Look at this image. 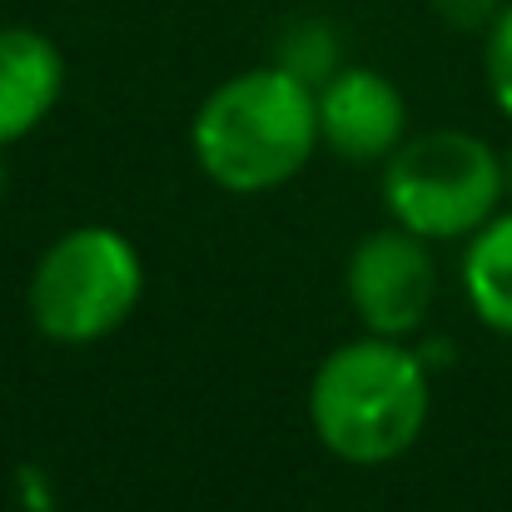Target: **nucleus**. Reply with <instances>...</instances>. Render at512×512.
Segmentation results:
<instances>
[{
    "label": "nucleus",
    "instance_id": "1",
    "mask_svg": "<svg viewBox=\"0 0 512 512\" xmlns=\"http://www.w3.org/2000/svg\"><path fill=\"white\" fill-rule=\"evenodd\" d=\"M319 150V100L284 65L219 85L194 115V160L229 194H269Z\"/></svg>",
    "mask_w": 512,
    "mask_h": 512
},
{
    "label": "nucleus",
    "instance_id": "2",
    "mask_svg": "<svg viewBox=\"0 0 512 512\" xmlns=\"http://www.w3.org/2000/svg\"><path fill=\"white\" fill-rule=\"evenodd\" d=\"M309 423L343 463L378 468L403 458L428 423L423 358L378 334L334 348L314 373Z\"/></svg>",
    "mask_w": 512,
    "mask_h": 512
},
{
    "label": "nucleus",
    "instance_id": "3",
    "mask_svg": "<svg viewBox=\"0 0 512 512\" xmlns=\"http://www.w3.org/2000/svg\"><path fill=\"white\" fill-rule=\"evenodd\" d=\"M503 194V160L468 130H428L383 160V204L418 239L478 234Z\"/></svg>",
    "mask_w": 512,
    "mask_h": 512
},
{
    "label": "nucleus",
    "instance_id": "4",
    "mask_svg": "<svg viewBox=\"0 0 512 512\" xmlns=\"http://www.w3.org/2000/svg\"><path fill=\"white\" fill-rule=\"evenodd\" d=\"M145 289L140 254L125 234L85 224L60 234L30 274V319L55 343H95L115 334Z\"/></svg>",
    "mask_w": 512,
    "mask_h": 512
},
{
    "label": "nucleus",
    "instance_id": "5",
    "mask_svg": "<svg viewBox=\"0 0 512 512\" xmlns=\"http://www.w3.org/2000/svg\"><path fill=\"white\" fill-rule=\"evenodd\" d=\"M348 304L363 319L368 334L378 339H403L413 334L438 294V269L433 254L413 229H378L348 254Z\"/></svg>",
    "mask_w": 512,
    "mask_h": 512
},
{
    "label": "nucleus",
    "instance_id": "6",
    "mask_svg": "<svg viewBox=\"0 0 512 512\" xmlns=\"http://www.w3.org/2000/svg\"><path fill=\"white\" fill-rule=\"evenodd\" d=\"M314 100H319V140L343 160L368 165V160H388L403 145L408 110L388 75L363 65L334 70Z\"/></svg>",
    "mask_w": 512,
    "mask_h": 512
},
{
    "label": "nucleus",
    "instance_id": "7",
    "mask_svg": "<svg viewBox=\"0 0 512 512\" xmlns=\"http://www.w3.org/2000/svg\"><path fill=\"white\" fill-rule=\"evenodd\" d=\"M65 90V60L55 40L30 25H0V150L30 135Z\"/></svg>",
    "mask_w": 512,
    "mask_h": 512
},
{
    "label": "nucleus",
    "instance_id": "8",
    "mask_svg": "<svg viewBox=\"0 0 512 512\" xmlns=\"http://www.w3.org/2000/svg\"><path fill=\"white\" fill-rule=\"evenodd\" d=\"M463 289L488 329L512 334V214H493L473 234L463 259Z\"/></svg>",
    "mask_w": 512,
    "mask_h": 512
},
{
    "label": "nucleus",
    "instance_id": "9",
    "mask_svg": "<svg viewBox=\"0 0 512 512\" xmlns=\"http://www.w3.org/2000/svg\"><path fill=\"white\" fill-rule=\"evenodd\" d=\"M279 65H284L294 80H304L309 90L324 85V80L339 70V40H334V30L319 25V20L289 30V35H284V55H279Z\"/></svg>",
    "mask_w": 512,
    "mask_h": 512
},
{
    "label": "nucleus",
    "instance_id": "10",
    "mask_svg": "<svg viewBox=\"0 0 512 512\" xmlns=\"http://www.w3.org/2000/svg\"><path fill=\"white\" fill-rule=\"evenodd\" d=\"M488 90L512 120V5H503V15L488 25Z\"/></svg>",
    "mask_w": 512,
    "mask_h": 512
},
{
    "label": "nucleus",
    "instance_id": "11",
    "mask_svg": "<svg viewBox=\"0 0 512 512\" xmlns=\"http://www.w3.org/2000/svg\"><path fill=\"white\" fill-rule=\"evenodd\" d=\"M428 5L453 30H488L503 15V0H428Z\"/></svg>",
    "mask_w": 512,
    "mask_h": 512
},
{
    "label": "nucleus",
    "instance_id": "12",
    "mask_svg": "<svg viewBox=\"0 0 512 512\" xmlns=\"http://www.w3.org/2000/svg\"><path fill=\"white\" fill-rule=\"evenodd\" d=\"M503 184H508V194H512V150H508V160H503Z\"/></svg>",
    "mask_w": 512,
    "mask_h": 512
},
{
    "label": "nucleus",
    "instance_id": "13",
    "mask_svg": "<svg viewBox=\"0 0 512 512\" xmlns=\"http://www.w3.org/2000/svg\"><path fill=\"white\" fill-rule=\"evenodd\" d=\"M0 184H5V170H0Z\"/></svg>",
    "mask_w": 512,
    "mask_h": 512
}]
</instances>
